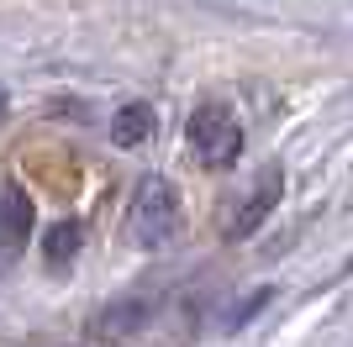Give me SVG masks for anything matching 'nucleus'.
<instances>
[{"mask_svg":"<svg viewBox=\"0 0 353 347\" xmlns=\"http://www.w3.org/2000/svg\"><path fill=\"white\" fill-rule=\"evenodd\" d=\"M190 153H195V163H206V169H227V163L243 153V127H237L232 105L206 101L190 116Z\"/></svg>","mask_w":353,"mask_h":347,"instance_id":"2","label":"nucleus"},{"mask_svg":"<svg viewBox=\"0 0 353 347\" xmlns=\"http://www.w3.org/2000/svg\"><path fill=\"white\" fill-rule=\"evenodd\" d=\"M280 200V169H264V185L248 189V200H243V211L232 216V237H248L259 221L269 216V205Z\"/></svg>","mask_w":353,"mask_h":347,"instance_id":"4","label":"nucleus"},{"mask_svg":"<svg viewBox=\"0 0 353 347\" xmlns=\"http://www.w3.org/2000/svg\"><path fill=\"white\" fill-rule=\"evenodd\" d=\"M79 221H59V227L48 231V242H43V253H48V263H69L74 258V247H79Z\"/></svg>","mask_w":353,"mask_h":347,"instance_id":"6","label":"nucleus"},{"mask_svg":"<svg viewBox=\"0 0 353 347\" xmlns=\"http://www.w3.org/2000/svg\"><path fill=\"white\" fill-rule=\"evenodd\" d=\"M27 231H32V200L21 185H6L0 195V247H6V258H16L21 247H27Z\"/></svg>","mask_w":353,"mask_h":347,"instance_id":"3","label":"nucleus"},{"mask_svg":"<svg viewBox=\"0 0 353 347\" xmlns=\"http://www.w3.org/2000/svg\"><path fill=\"white\" fill-rule=\"evenodd\" d=\"M111 137H117L121 147H137V143H148V137H153V111H148L143 101L121 105V111H117V121H111Z\"/></svg>","mask_w":353,"mask_h":347,"instance_id":"5","label":"nucleus"},{"mask_svg":"<svg viewBox=\"0 0 353 347\" xmlns=\"http://www.w3.org/2000/svg\"><path fill=\"white\" fill-rule=\"evenodd\" d=\"M127 227H132L137 247H163V242H174V231H179L174 185H169V179H159V174H148L143 185H137V195H132Z\"/></svg>","mask_w":353,"mask_h":347,"instance_id":"1","label":"nucleus"},{"mask_svg":"<svg viewBox=\"0 0 353 347\" xmlns=\"http://www.w3.org/2000/svg\"><path fill=\"white\" fill-rule=\"evenodd\" d=\"M0 116H6V85H0Z\"/></svg>","mask_w":353,"mask_h":347,"instance_id":"7","label":"nucleus"}]
</instances>
